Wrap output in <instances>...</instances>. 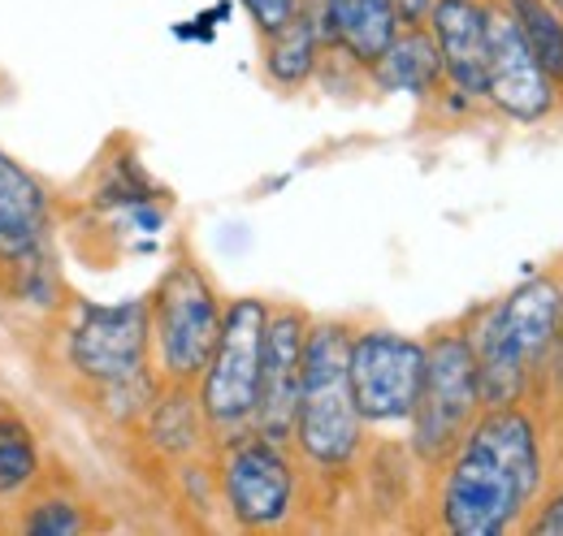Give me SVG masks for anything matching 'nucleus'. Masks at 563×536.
I'll use <instances>...</instances> for the list:
<instances>
[{
  "instance_id": "1",
  "label": "nucleus",
  "mask_w": 563,
  "mask_h": 536,
  "mask_svg": "<svg viewBox=\"0 0 563 536\" xmlns=\"http://www.w3.org/2000/svg\"><path fill=\"white\" fill-rule=\"evenodd\" d=\"M538 437L533 424L494 406L482 424H473L460 442L442 489V520L455 536H498L538 489Z\"/></svg>"
},
{
  "instance_id": "2",
  "label": "nucleus",
  "mask_w": 563,
  "mask_h": 536,
  "mask_svg": "<svg viewBox=\"0 0 563 536\" xmlns=\"http://www.w3.org/2000/svg\"><path fill=\"white\" fill-rule=\"evenodd\" d=\"M352 334L343 325H312L303 342V377L295 406V442L321 468H343L360 450V411L347 372Z\"/></svg>"
},
{
  "instance_id": "3",
  "label": "nucleus",
  "mask_w": 563,
  "mask_h": 536,
  "mask_svg": "<svg viewBox=\"0 0 563 536\" xmlns=\"http://www.w3.org/2000/svg\"><path fill=\"white\" fill-rule=\"evenodd\" d=\"M482 406L477 390V355L464 334H442L424 346L421 394L412 406V446L429 464H442L451 450H460L464 433L473 428Z\"/></svg>"
},
{
  "instance_id": "4",
  "label": "nucleus",
  "mask_w": 563,
  "mask_h": 536,
  "mask_svg": "<svg viewBox=\"0 0 563 536\" xmlns=\"http://www.w3.org/2000/svg\"><path fill=\"white\" fill-rule=\"evenodd\" d=\"M269 308L261 299H234L221 312V330L205 364L200 411L212 428L239 433L252 424L256 411V381H261V350H265Z\"/></svg>"
},
{
  "instance_id": "5",
  "label": "nucleus",
  "mask_w": 563,
  "mask_h": 536,
  "mask_svg": "<svg viewBox=\"0 0 563 536\" xmlns=\"http://www.w3.org/2000/svg\"><path fill=\"white\" fill-rule=\"evenodd\" d=\"M152 334L161 346V364L174 381H191L205 372L212 342L221 330V303L212 294L209 277L191 260H178L161 277L156 299L147 303Z\"/></svg>"
},
{
  "instance_id": "6",
  "label": "nucleus",
  "mask_w": 563,
  "mask_h": 536,
  "mask_svg": "<svg viewBox=\"0 0 563 536\" xmlns=\"http://www.w3.org/2000/svg\"><path fill=\"white\" fill-rule=\"evenodd\" d=\"M147 337H152V316L140 299L118 308L82 303L66 330V359L87 386L109 390L147 372Z\"/></svg>"
},
{
  "instance_id": "7",
  "label": "nucleus",
  "mask_w": 563,
  "mask_h": 536,
  "mask_svg": "<svg viewBox=\"0 0 563 536\" xmlns=\"http://www.w3.org/2000/svg\"><path fill=\"white\" fill-rule=\"evenodd\" d=\"M352 399L360 420L368 424H399L412 415L424 377V346L390 330H368L352 337L347 350Z\"/></svg>"
},
{
  "instance_id": "8",
  "label": "nucleus",
  "mask_w": 563,
  "mask_h": 536,
  "mask_svg": "<svg viewBox=\"0 0 563 536\" xmlns=\"http://www.w3.org/2000/svg\"><path fill=\"white\" fill-rule=\"evenodd\" d=\"M0 268L22 294L44 272H57L53 260V203L48 191L0 147Z\"/></svg>"
},
{
  "instance_id": "9",
  "label": "nucleus",
  "mask_w": 563,
  "mask_h": 536,
  "mask_svg": "<svg viewBox=\"0 0 563 536\" xmlns=\"http://www.w3.org/2000/svg\"><path fill=\"white\" fill-rule=\"evenodd\" d=\"M221 489H225L230 515L243 528H274L290 511L295 476H290V464H286L278 442L252 433L230 446L225 468H221Z\"/></svg>"
},
{
  "instance_id": "10",
  "label": "nucleus",
  "mask_w": 563,
  "mask_h": 536,
  "mask_svg": "<svg viewBox=\"0 0 563 536\" xmlns=\"http://www.w3.org/2000/svg\"><path fill=\"white\" fill-rule=\"evenodd\" d=\"M486 96L516 122H538L555 104L551 74L503 9H486Z\"/></svg>"
},
{
  "instance_id": "11",
  "label": "nucleus",
  "mask_w": 563,
  "mask_h": 536,
  "mask_svg": "<svg viewBox=\"0 0 563 536\" xmlns=\"http://www.w3.org/2000/svg\"><path fill=\"white\" fill-rule=\"evenodd\" d=\"M303 342H308V316L303 312H295V308L269 312L252 424H256L261 437H269L278 446L295 437V406H299V377H303Z\"/></svg>"
},
{
  "instance_id": "12",
  "label": "nucleus",
  "mask_w": 563,
  "mask_h": 536,
  "mask_svg": "<svg viewBox=\"0 0 563 536\" xmlns=\"http://www.w3.org/2000/svg\"><path fill=\"white\" fill-rule=\"evenodd\" d=\"M429 26L442 74L464 96H486V9L477 0H433Z\"/></svg>"
},
{
  "instance_id": "13",
  "label": "nucleus",
  "mask_w": 563,
  "mask_h": 536,
  "mask_svg": "<svg viewBox=\"0 0 563 536\" xmlns=\"http://www.w3.org/2000/svg\"><path fill=\"white\" fill-rule=\"evenodd\" d=\"M399 35V13L390 0H330V9L317 22V40L347 48L360 66H373L390 40Z\"/></svg>"
},
{
  "instance_id": "14",
  "label": "nucleus",
  "mask_w": 563,
  "mask_h": 536,
  "mask_svg": "<svg viewBox=\"0 0 563 536\" xmlns=\"http://www.w3.org/2000/svg\"><path fill=\"white\" fill-rule=\"evenodd\" d=\"M490 321L498 325V334L533 364L551 346V337L560 334L563 290L555 281H525L498 308H490Z\"/></svg>"
},
{
  "instance_id": "15",
  "label": "nucleus",
  "mask_w": 563,
  "mask_h": 536,
  "mask_svg": "<svg viewBox=\"0 0 563 536\" xmlns=\"http://www.w3.org/2000/svg\"><path fill=\"white\" fill-rule=\"evenodd\" d=\"M373 74L386 91H408V96H429L433 82L442 78V57L433 35L421 26H408L390 40V48L373 62Z\"/></svg>"
},
{
  "instance_id": "16",
  "label": "nucleus",
  "mask_w": 563,
  "mask_h": 536,
  "mask_svg": "<svg viewBox=\"0 0 563 536\" xmlns=\"http://www.w3.org/2000/svg\"><path fill=\"white\" fill-rule=\"evenodd\" d=\"M317 31L312 22L295 9L278 31H269V53H265V66H269V78L282 82V87H299L312 66H317Z\"/></svg>"
},
{
  "instance_id": "17",
  "label": "nucleus",
  "mask_w": 563,
  "mask_h": 536,
  "mask_svg": "<svg viewBox=\"0 0 563 536\" xmlns=\"http://www.w3.org/2000/svg\"><path fill=\"white\" fill-rule=\"evenodd\" d=\"M40 480V450L35 433L22 415L0 411V498H13Z\"/></svg>"
},
{
  "instance_id": "18",
  "label": "nucleus",
  "mask_w": 563,
  "mask_h": 536,
  "mask_svg": "<svg viewBox=\"0 0 563 536\" xmlns=\"http://www.w3.org/2000/svg\"><path fill=\"white\" fill-rule=\"evenodd\" d=\"M511 22L520 26L525 44L533 48V57L542 62V69L555 78L563 74V22L551 9V0H507Z\"/></svg>"
},
{
  "instance_id": "19",
  "label": "nucleus",
  "mask_w": 563,
  "mask_h": 536,
  "mask_svg": "<svg viewBox=\"0 0 563 536\" xmlns=\"http://www.w3.org/2000/svg\"><path fill=\"white\" fill-rule=\"evenodd\" d=\"M200 399L187 394H169V399H152V442L165 455H187L200 442Z\"/></svg>"
},
{
  "instance_id": "20",
  "label": "nucleus",
  "mask_w": 563,
  "mask_h": 536,
  "mask_svg": "<svg viewBox=\"0 0 563 536\" xmlns=\"http://www.w3.org/2000/svg\"><path fill=\"white\" fill-rule=\"evenodd\" d=\"M82 528H87V520L66 498H44V502L26 506V520H22V533L31 536H74Z\"/></svg>"
},
{
  "instance_id": "21",
  "label": "nucleus",
  "mask_w": 563,
  "mask_h": 536,
  "mask_svg": "<svg viewBox=\"0 0 563 536\" xmlns=\"http://www.w3.org/2000/svg\"><path fill=\"white\" fill-rule=\"evenodd\" d=\"M243 4H247V13L256 18V26H261L265 35H269V31H278L282 22L299 9V0H243Z\"/></svg>"
},
{
  "instance_id": "22",
  "label": "nucleus",
  "mask_w": 563,
  "mask_h": 536,
  "mask_svg": "<svg viewBox=\"0 0 563 536\" xmlns=\"http://www.w3.org/2000/svg\"><path fill=\"white\" fill-rule=\"evenodd\" d=\"M395 4V13H399V22H408V26H417L429 18V9H433V0H390Z\"/></svg>"
},
{
  "instance_id": "23",
  "label": "nucleus",
  "mask_w": 563,
  "mask_h": 536,
  "mask_svg": "<svg viewBox=\"0 0 563 536\" xmlns=\"http://www.w3.org/2000/svg\"><path fill=\"white\" fill-rule=\"evenodd\" d=\"M533 533H538V536H563V498H560V502H551V506L542 511V520L533 524Z\"/></svg>"
},
{
  "instance_id": "24",
  "label": "nucleus",
  "mask_w": 563,
  "mask_h": 536,
  "mask_svg": "<svg viewBox=\"0 0 563 536\" xmlns=\"http://www.w3.org/2000/svg\"><path fill=\"white\" fill-rule=\"evenodd\" d=\"M551 9H560V13H563V0H551Z\"/></svg>"
}]
</instances>
